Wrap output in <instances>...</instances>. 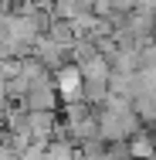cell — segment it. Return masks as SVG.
<instances>
[{
	"label": "cell",
	"mask_w": 156,
	"mask_h": 160,
	"mask_svg": "<svg viewBox=\"0 0 156 160\" xmlns=\"http://www.w3.org/2000/svg\"><path fill=\"white\" fill-rule=\"evenodd\" d=\"M129 150H132V160H153L156 157V133L153 129H139L136 136H129Z\"/></svg>",
	"instance_id": "3"
},
{
	"label": "cell",
	"mask_w": 156,
	"mask_h": 160,
	"mask_svg": "<svg viewBox=\"0 0 156 160\" xmlns=\"http://www.w3.org/2000/svg\"><path fill=\"white\" fill-rule=\"evenodd\" d=\"M58 99H61L58 85H54V82H48V85L31 89L27 99H24V106H27V112H58Z\"/></svg>",
	"instance_id": "1"
},
{
	"label": "cell",
	"mask_w": 156,
	"mask_h": 160,
	"mask_svg": "<svg viewBox=\"0 0 156 160\" xmlns=\"http://www.w3.org/2000/svg\"><path fill=\"white\" fill-rule=\"evenodd\" d=\"M82 3H88V7H92V3H95V0H82Z\"/></svg>",
	"instance_id": "7"
},
{
	"label": "cell",
	"mask_w": 156,
	"mask_h": 160,
	"mask_svg": "<svg viewBox=\"0 0 156 160\" xmlns=\"http://www.w3.org/2000/svg\"><path fill=\"white\" fill-rule=\"evenodd\" d=\"M0 160H21V153L10 150V147H0Z\"/></svg>",
	"instance_id": "6"
},
{
	"label": "cell",
	"mask_w": 156,
	"mask_h": 160,
	"mask_svg": "<svg viewBox=\"0 0 156 160\" xmlns=\"http://www.w3.org/2000/svg\"><path fill=\"white\" fill-rule=\"evenodd\" d=\"M44 160H82V147L75 140H51Z\"/></svg>",
	"instance_id": "5"
},
{
	"label": "cell",
	"mask_w": 156,
	"mask_h": 160,
	"mask_svg": "<svg viewBox=\"0 0 156 160\" xmlns=\"http://www.w3.org/2000/svg\"><path fill=\"white\" fill-rule=\"evenodd\" d=\"M92 7L82 3V0H54L51 3V17L54 21H78L82 14H88Z\"/></svg>",
	"instance_id": "4"
},
{
	"label": "cell",
	"mask_w": 156,
	"mask_h": 160,
	"mask_svg": "<svg viewBox=\"0 0 156 160\" xmlns=\"http://www.w3.org/2000/svg\"><path fill=\"white\" fill-rule=\"evenodd\" d=\"M78 68H82L85 82H112V75H116V65H112V58H105V55H95V58H88V62L78 65Z\"/></svg>",
	"instance_id": "2"
}]
</instances>
